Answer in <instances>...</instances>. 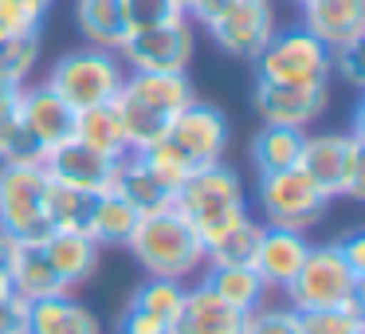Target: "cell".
<instances>
[{
	"mask_svg": "<svg viewBox=\"0 0 365 334\" xmlns=\"http://www.w3.org/2000/svg\"><path fill=\"white\" fill-rule=\"evenodd\" d=\"M197 98L189 71H126L118 95H114V111L126 130L130 153L153 146L165 138L173 118Z\"/></svg>",
	"mask_w": 365,
	"mask_h": 334,
	"instance_id": "cell-1",
	"label": "cell"
},
{
	"mask_svg": "<svg viewBox=\"0 0 365 334\" xmlns=\"http://www.w3.org/2000/svg\"><path fill=\"white\" fill-rule=\"evenodd\" d=\"M126 248L142 263L145 275H153V279H177V283H185V279L205 271V240L189 228V221L177 208L138 216Z\"/></svg>",
	"mask_w": 365,
	"mask_h": 334,
	"instance_id": "cell-2",
	"label": "cell"
},
{
	"mask_svg": "<svg viewBox=\"0 0 365 334\" xmlns=\"http://www.w3.org/2000/svg\"><path fill=\"white\" fill-rule=\"evenodd\" d=\"M173 208L208 244V240H216L220 232H228L232 224H240L247 216V193H244V181H240L236 169L224 166V161H212V166L192 169L177 185Z\"/></svg>",
	"mask_w": 365,
	"mask_h": 334,
	"instance_id": "cell-3",
	"label": "cell"
},
{
	"mask_svg": "<svg viewBox=\"0 0 365 334\" xmlns=\"http://www.w3.org/2000/svg\"><path fill=\"white\" fill-rule=\"evenodd\" d=\"M299 169L330 201L365 197V142L357 130H322L302 138Z\"/></svg>",
	"mask_w": 365,
	"mask_h": 334,
	"instance_id": "cell-4",
	"label": "cell"
},
{
	"mask_svg": "<svg viewBox=\"0 0 365 334\" xmlns=\"http://www.w3.org/2000/svg\"><path fill=\"white\" fill-rule=\"evenodd\" d=\"M287 303L294 310H326V307H349L365 299V275H357L346 263V255L334 244H310L299 275L283 287Z\"/></svg>",
	"mask_w": 365,
	"mask_h": 334,
	"instance_id": "cell-5",
	"label": "cell"
},
{
	"mask_svg": "<svg viewBox=\"0 0 365 334\" xmlns=\"http://www.w3.org/2000/svg\"><path fill=\"white\" fill-rule=\"evenodd\" d=\"M51 177L43 161H0V228L20 244H40L51 236L48 221Z\"/></svg>",
	"mask_w": 365,
	"mask_h": 334,
	"instance_id": "cell-6",
	"label": "cell"
},
{
	"mask_svg": "<svg viewBox=\"0 0 365 334\" xmlns=\"http://www.w3.org/2000/svg\"><path fill=\"white\" fill-rule=\"evenodd\" d=\"M122 79H126V67L114 51H103V48H83L75 51H63V56L51 64L48 71V87L63 98L71 111H87V106H103V103H114Z\"/></svg>",
	"mask_w": 365,
	"mask_h": 334,
	"instance_id": "cell-7",
	"label": "cell"
},
{
	"mask_svg": "<svg viewBox=\"0 0 365 334\" xmlns=\"http://www.w3.org/2000/svg\"><path fill=\"white\" fill-rule=\"evenodd\" d=\"M208 40L232 59H255L263 44L275 36L279 16L271 0H208V9L197 16Z\"/></svg>",
	"mask_w": 365,
	"mask_h": 334,
	"instance_id": "cell-8",
	"label": "cell"
},
{
	"mask_svg": "<svg viewBox=\"0 0 365 334\" xmlns=\"http://www.w3.org/2000/svg\"><path fill=\"white\" fill-rule=\"evenodd\" d=\"M255 205L263 213V224H271V228H294V232H310L330 213V197L299 166L279 169V173H259V181H255Z\"/></svg>",
	"mask_w": 365,
	"mask_h": 334,
	"instance_id": "cell-9",
	"label": "cell"
},
{
	"mask_svg": "<svg viewBox=\"0 0 365 334\" xmlns=\"http://www.w3.org/2000/svg\"><path fill=\"white\" fill-rule=\"evenodd\" d=\"M252 67L255 79L263 83H294V87L330 83V48H322L302 24L275 28V36L263 44Z\"/></svg>",
	"mask_w": 365,
	"mask_h": 334,
	"instance_id": "cell-10",
	"label": "cell"
},
{
	"mask_svg": "<svg viewBox=\"0 0 365 334\" xmlns=\"http://www.w3.org/2000/svg\"><path fill=\"white\" fill-rule=\"evenodd\" d=\"M192 51H197V32L192 20H173L145 32H126L114 56L126 71H189Z\"/></svg>",
	"mask_w": 365,
	"mask_h": 334,
	"instance_id": "cell-11",
	"label": "cell"
},
{
	"mask_svg": "<svg viewBox=\"0 0 365 334\" xmlns=\"http://www.w3.org/2000/svg\"><path fill=\"white\" fill-rule=\"evenodd\" d=\"M165 142L189 161V169H200V166H212V161H224V150L232 142V126L216 103L192 98L173 118V126L165 130Z\"/></svg>",
	"mask_w": 365,
	"mask_h": 334,
	"instance_id": "cell-12",
	"label": "cell"
},
{
	"mask_svg": "<svg viewBox=\"0 0 365 334\" xmlns=\"http://www.w3.org/2000/svg\"><path fill=\"white\" fill-rule=\"evenodd\" d=\"M252 106L263 118V126H287V130H307L330 111V83H263L255 79L252 87Z\"/></svg>",
	"mask_w": 365,
	"mask_h": 334,
	"instance_id": "cell-13",
	"label": "cell"
},
{
	"mask_svg": "<svg viewBox=\"0 0 365 334\" xmlns=\"http://www.w3.org/2000/svg\"><path fill=\"white\" fill-rule=\"evenodd\" d=\"M118 161L122 158H106V153L83 146L79 138H67L63 146L43 158V169L56 185L75 193H87V197H98V193L114 189V177H118Z\"/></svg>",
	"mask_w": 365,
	"mask_h": 334,
	"instance_id": "cell-14",
	"label": "cell"
},
{
	"mask_svg": "<svg viewBox=\"0 0 365 334\" xmlns=\"http://www.w3.org/2000/svg\"><path fill=\"white\" fill-rule=\"evenodd\" d=\"M16 114H20V126L28 130V138L43 150V158L56 146H63L67 138H75V111L48 83H24L16 91Z\"/></svg>",
	"mask_w": 365,
	"mask_h": 334,
	"instance_id": "cell-15",
	"label": "cell"
},
{
	"mask_svg": "<svg viewBox=\"0 0 365 334\" xmlns=\"http://www.w3.org/2000/svg\"><path fill=\"white\" fill-rule=\"evenodd\" d=\"M181 295H185V283L150 275L130 295L126 307H122L114 334H169V326L177 318V307H181Z\"/></svg>",
	"mask_w": 365,
	"mask_h": 334,
	"instance_id": "cell-16",
	"label": "cell"
},
{
	"mask_svg": "<svg viewBox=\"0 0 365 334\" xmlns=\"http://www.w3.org/2000/svg\"><path fill=\"white\" fill-rule=\"evenodd\" d=\"M299 24L314 36L322 48L341 51L365 44V0H302Z\"/></svg>",
	"mask_w": 365,
	"mask_h": 334,
	"instance_id": "cell-17",
	"label": "cell"
},
{
	"mask_svg": "<svg viewBox=\"0 0 365 334\" xmlns=\"http://www.w3.org/2000/svg\"><path fill=\"white\" fill-rule=\"evenodd\" d=\"M310 252V240L307 232H294V228H271L263 224V236H259V248H255V275L263 279L267 291H283L294 275H299L302 260Z\"/></svg>",
	"mask_w": 365,
	"mask_h": 334,
	"instance_id": "cell-18",
	"label": "cell"
},
{
	"mask_svg": "<svg viewBox=\"0 0 365 334\" xmlns=\"http://www.w3.org/2000/svg\"><path fill=\"white\" fill-rule=\"evenodd\" d=\"M240 326H244V315L197 279L192 287H185L169 334H240Z\"/></svg>",
	"mask_w": 365,
	"mask_h": 334,
	"instance_id": "cell-19",
	"label": "cell"
},
{
	"mask_svg": "<svg viewBox=\"0 0 365 334\" xmlns=\"http://www.w3.org/2000/svg\"><path fill=\"white\" fill-rule=\"evenodd\" d=\"M40 244H43V252H48L51 268L59 271V279L67 283V291H79L83 283L95 279L103 248H98L87 232H51Z\"/></svg>",
	"mask_w": 365,
	"mask_h": 334,
	"instance_id": "cell-20",
	"label": "cell"
},
{
	"mask_svg": "<svg viewBox=\"0 0 365 334\" xmlns=\"http://www.w3.org/2000/svg\"><path fill=\"white\" fill-rule=\"evenodd\" d=\"M9 279H12V291L28 303L51 299V295H71L67 283L59 279V271L51 268L43 244H20L16 260L9 263Z\"/></svg>",
	"mask_w": 365,
	"mask_h": 334,
	"instance_id": "cell-21",
	"label": "cell"
},
{
	"mask_svg": "<svg viewBox=\"0 0 365 334\" xmlns=\"http://www.w3.org/2000/svg\"><path fill=\"white\" fill-rule=\"evenodd\" d=\"M114 193H118L122 201H130V205L138 208V216L161 213V208H173V189H169V185L161 181V177L153 173V169L138 158V153H126V158L118 161Z\"/></svg>",
	"mask_w": 365,
	"mask_h": 334,
	"instance_id": "cell-22",
	"label": "cell"
},
{
	"mask_svg": "<svg viewBox=\"0 0 365 334\" xmlns=\"http://www.w3.org/2000/svg\"><path fill=\"white\" fill-rule=\"evenodd\" d=\"M28 334H103V323L75 295H51L32 303Z\"/></svg>",
	"mask_w": 365,
	"mask_h": 334,
	"instance_id": "cell-23",
	"label": "cell"
},
{
	"mask_svg": "<svg viewBox=\"0 0 365 334\" xmlns=\"http://www.w3.org/2000/svg\"><path fill=\"white\" fill-rule=\"evenodd\" d=\"M134 224H138V208L110 189V193H98V197L91 201V216H87V228L83 232H87L98 248H126Z\"/></svg>",
	"mask_w": 365,
	"mask_h": 334,
	"instance_id": "cell-24",
	"label": "cell"
},
{
	"mask_svg": "<svg viewBox=\"0 0 365 334\" xmlns=\"http://www.w3.org/2000/svg\"><path fill=\"white\" fill-rule=\"evenodd\" d=\"M75 24L83 32V44L103 51H118L126 40V12L122 0H75Z\"/></svg>",
	"mask_w": 365,
	"mask_h": 334,
	"instance_id": "cell-25",
	"label": "cell"
},
{
	"mask_svg": "<svg viewBox=\"0 0 365 334\" xmlns=\"http://www.w3.org/2000/svg\"><path fill=\"white\" fill-rule=\"evenodd\" d=\"M75 138L91 150L106 153V158H126V130H122V118L114 111V103L103 106H87V111H75Z\"/></svg>",
	"mask_w": 365,
	"mask_h": 334,
	"instance_id": "cell-26",
	"label": "cell"
},
{
	"mask_svg": "<svg viewBox=\"0 0 365 334\" xmlns=\"http://www.w3.org/2000/svg\"><path fill=\"white\" fill-rule=\"evenodd\" d=\"M302 138L307 130H287V126H259V134L247 146V161L255 173H279V169L299 166Z\"/></svg>",
	"mask_w": 365,
	"mask_h": 334,
	"instance_id": "cell-27",
	"label": "cell"
},
{
	"mask_svg": "<svg viewBox=\"0 0 365 334\" xmlns=\"http://www.w3.org/2000/svg\"><path fill=\"white\" fill-rule=\"evenodd\" d=\"M259 236H263V221H255L247 213L240 224H232L228 232H220L216 240L205 244V268H252Z\"/></svg>",
	"mask_w": 365,
	"mask_h": 334,
	"instance_id": "cell-28",
	"label": "cell"
},
{
	"mask_svg": "<svg viewBox=\"0 0 365 334\" xmlns=\"http://www.w3.org/2000/svg\"><path fill=\"white\" fill-rule=\"evenodd\" d=\"M200 283L212 287L216 295H220L228 307H236L240 315H247V310H255L259 303H267V287H263V279L255 275V268H205L200 271Z\"/></svg>",
	"mask_w": 365,
	"mask_h": 334,
	"instance_id": "cell-29",
	"label": "cell"
},
{
	"mask_svg": "<svg viewBox=\"0 0 365 334\" xmlns=\"http://www.w3.org/2000/svg\"><path fill=\"white\" fill-rule=\"evenodd\" d=\"M302 334H365V303L326 310H299Z\"/></svg>",
	"mask_w": 365,
	"mask_h": 334,
	"instance_id": "cell-30",
	"label": "cell"
},
{
	"mask_svg": "<svg viewBox=\"0 0 365 334\" xmlns=\"http://www.w3.org/2000/svg\"><path fill=\"white\" fill-rule=\"evenodd\" d=\"M91 201H95V197L75 193V189H63V185L51 181V193H48L51 232H83V228H87V216H91Z\"/></svg>",
	"mask_w": 365,
	"mask_h": 334,
	"instance_id": "cell-31",
	"label": "cell"
},
{
	"mask_svg": "<svg viewBox=\"0 0 365 334\" xmlns=\"http://www.w3.org/2000/svg\"><path fill=\"white\" fill-rule=\"evenodd\" d=\"M40 51L43 40L40 36H12V40L0 44V75L16 87H24L32 79V71L40 67Z\"/></svg>",
	"mask_w": 365,
	"mask_h": 334,
	"instance_id": "cell-32",
	"label": "cell"
},
{
	"mask_svg": "<svg viewBox=\"0 0 365 334\" xmlns=\"http://www.w3.org/2000/svg\"><path fill=\"white\" fill-rule=\"evenodd\" d=\"M240 334H302L299 310L291 303H259L255 310L244 315Z\"/></svg>",
	"mask_w": 365,
	"mask_h": 334,
	"instance_id": "cell-33",
	"label": "cell"
},
{
	"mask_svg": "<svg viewBox=\"0 0 365 334\" xmlns=\"http://www.w3.org/2000/svg\"><path fill=\"white\" fill-rule=\"evenodd\" d=\"M43 16L48 12L32 0H0V36H40L43 32Z\"/></svg>",
	"mask_w": 365,
	"mask_h": 334,
	"instance_id": "cell-34",
	"label": "cell"
},
{
	"mask_svg": "<svg viewBox=\"0 0 365 334\" xmlns=\"http://www.w3.org/2000/svg\"><path fill=\"white\" fill-rule=\"evenodd\" d=\"M122 12H126V32H145V28L185 20L173 0H122Z\"/></svg>",
	"mask_w": 365,
	"mask_h": 334,
	"instance_id": "cell-35",
	"label": "cell"
},
{
	"mask_svg": "<svg viewBox=\"0 0 365 334\" xmlns=\"http://www.w3.org/2000/svg\"><path fill=\"white\" fill-rule=\"evenodd\" d=\"M361 44H354V48H341V51H330V75H338L341 83H349V87H361L365 83V64H361Z\"/></svg>",
	"mask_w": 365,
	"mask_h": 334,
	"instance_id": "cell-36",
	"label": "cell"
},
{
	"mask_svg": "<svg viewBox=\"0 0 365 334\" xmlns=\"http://www.w3.org/2000/svg\"><path fill=\"white\" fill-rule=\"evenodd\" d=\"M28 315H32L28 299H20L16 291L0 295V334H28Z\"/></svg>",
	"mask_w": 365,
	"mask_h": 334,
	"instance_id": "cell-37",
	"label": "cell"
},
{
	"mask_svg": "<svg viewBox=\"0 0 365 334\" xmlns=\"http://www.w3.org/2000/svg\"><path fill=\"white\" fill-rule=\"evenodd\" d=\"M338 252L346 255V263L357 271V275H365V232H349V236H341Z\"/></svg>",
	"mask_w": 365,
	"mask_h": 334,
	"instance_id": "cell-38",
	"label": "cell"
},
{
	"mask_svg": "<svg viewBox=\"0 0 365 334\" xmlns=\"http://www.w3.org/2000/svg\"><path fill=\"white\" fill-rule=\"evenodd\" d=\"M16 252H20V240L0 228V271H9V263L16 260Z\"/></svg>",
	"mask_w": 365,
	"mask_h": 334,
	"instance_id": "cell-39",
	"label": "cell"
},
{
	"mask_svg": "<svg viewBox=\"0 0 365 334\" xmlns=\"http://www.w3.org/2000/svg\"><path fill=\"white\" fill-rule=\"evenodd\" d=\"M173 4H177V12H181L185 20H197L200 12L208 9V0H173Z\"/></svg>",
	"mask_w": 365,
	"mask_h": 334,
	"instance_id": "cell-40",
	"label": "cell"
},
{
	"mask_svg": "<svg viewBox=\"0 0 365 334\" xmlns=\"http://www.w3.org/2000/svg\"><path fill=\"white\" fill-rule=\"evenodd\" d=\"M16 83H9V79H4V75H0V103H9V98H16Z\"/></svg>",
	"mask_w": 365,
	"mask_h": 334,
	"instance_id": "cell-41",
	"label": "cell"
},
{
	"mask_svg": "<svg viewBox=\"0 0 365 334\" xmlns=\"http://www.w3.org/2000/svg\"><path fill=\"white\" fill-rule=\"evenodd\" d=\"M32 4H40V9H43V12H48V9H51V4H56V0H32Z\"/></svg>",
	"mask_w": 365,
	"mask_h": 334,
	"instance_id": "cell-42",
	"label": "cell"
},
{
	"mask_svg": "<svg viewBox=\"0 0 365 334\" xmlns=\"http://www.w3.org/2000/svg\"><path fill=\"white\" fill-rule=\"evenodd\" d=\"M294 4H302V0H294Z\"/></svg>",
	"mask_w": 365,
	"mask_h": 334,
	"instance_id": "cell-43",
	"label": "cell"
}]
</instances>
